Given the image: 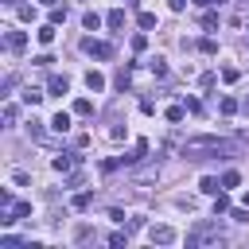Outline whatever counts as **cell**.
I'll return each mask as SVG.
<instances>
[{"label":"cell","instance_id":"cell-1","mask_svg":"<svg viewBox=\"0 0 249 249\" xmlns=\"http://www.w3.org/2000/svg\"><path fill=\"white\" fill-rule=\"evenodd\" d=\"M233 144L230 140H218V136H191L187 144H183V156L187 160H206V156H222V152H230Z\"/></svg>","mask_w":249,"mask_h":249},{"label":"cell","instance_id":"cell-2","mask_svg":"<svg viewBox=\"0 0 249 249\" xmlns=\"http://www.w3.org/2000/svg\"><path fill=\"white\" fill-rule=\"evenodd\" d=\"M187 245H222V230L214 222H198L191 233H187Z\"/></svg>","mask_w":249,"mask_h":249},{"label":"cell","instance_id":"cell-3","mask_svg":"<svg viewBox=\"0 0 249 249\" xmlns=\"http://www.w3.org/2000/svg\"><path fill=\"white\" fill-rule=\"evenodd\" d=\"M148 241H152V245H175L179 233H175L171 226H152V230H148Z\"/></svg>","mask_w":249,"mask_h":249},{"label":"cell","instance_id":"cell-4","mask_svg":"<svg viewBox=\"0 0 249 249\" xmlns=\"http://www.w3.org/2000/svg\"><path fill=\"white\" fill-rule=\"evenodd\" d=\"M82 51H86V54H93V58H113V47H109V43H101V39H82Z\"/></svg>","mask_w":249,"mask_h":249},{"label":"cell","instance_id":"cell-5","mask_svg":"<svg viewBox=\"0 0 249 249\" xmlns=\"http://www.w3.org/2000/svg\"><path fill=\"white\" fill-rule=\"evenodd\" d=\"M47 89H51L54 97H62V93H70V78H66V74H51V82H47Z\"/></svg>","mask_w":249,"mask_h":249},{"label":"cell","instance_id":"cell-6","mask_svg":"<svg viewBox=\"0 0 249 249\" xmlns=\"http://www.w3.org/2000/svg\"><path fill=\"white\" fill-rule=\"evenodd\" d=\"M4 43H8V51H16V54H19V51L27 47V35H23V31H8V39H4Z\"/></svg>","mask_w":249,"mask_h":249},{"label":"cell","instance_id":"cell-7","mask_svg":"<svg viewBox=\"0 0 249 249\" xmlns=\"http://www.w3.org/2000/svg\"><path fill=\"white\" fill-rule=\"evenodd\" d=\"M144 152H148V144H144V140H136V144H132V152H128V156H121V163H140V160H144Z\"/></svg>","mask_w":249,"mask_h":249},{"label":"cell","instance_id":"cell-8","mask_svg":"<svg viewBox=\"0 0 249 249\" xmlns=\"http://www.w3.org/2000/svg\"><path fill=\"white\" fill-rule=\"evenodd\" d=\"M54 31H58V23H43V27L35 31V35H39V43L47 47V43H54Z\"/></svg>","mask_w":249,"mask_h":249},{"label":"cell","instance_id":"cell-9","mask_svg":"<svg viewBox=\"0 0 249 249\" xmlns=\"http://www.w3.org/2000/svg\"><path fill=\"white\" fill-rule=\"evenodd\" d=\"M105 23H109L113 31H121V27H124V12H121V8H113V12L105 16Z\"/></svg>","mask_w":249,"mask_h":249},{"label":"cell","instance_id":"cell-10","mask_svg":"<svg viewBox=\"0 0 249 249\" xmlns=\"http://www.w3.org/2000/svg\"><path fill=\"white\" fill-rule=\"evenodd\" d=\"M86 86H89L93 93H101V89H105V78H101L97 70H89V74H86Z\"/></svg>","mask_w":249,"mask_h":249},{"label":"cell","instance_id":"cell-11","mask_svg":"<svg viewBox=\"0 0 249 249\" xmlns=\"http://www.w3.org/2000/svg\"><path fill=\"white\" fill-rule=\"evenodd\" d=\"M51 128H54V132H66V128H70V113H54V117H51Z\"/></svg>","mask_w":249,"mask_h":249},{"label":"cell","instance_id":"cell-12","mask_svg":"<svg viewBox=\"0 0 249 249\" xmlns=\"http://www.w3.org/2000/svg\"><path fill=\"white\" fill-rule=\"evenodd\" d=\"M51 163H54V171H70V167L78 163V156H54Z\"/></svg>","mask_w":249,"mask_h":249},{"label":"cell","instance_id":"cell-13","mask_svg":"<svg viewBox=\"0 0 249 249\" xmlns=\"http://www.w3.org/2000/svg\"><path fill=\"white\" fill-rule=\"evenodd\" d=\"M82 27H86V31H97V27H101V16H97V12H86V16H82Z\"/></svg>","mask_w":249,"mask_h":249},{"label":"cell","instance_id":"cell-14","mask_svg":"<svg viewBox=\"0 0 249 249\" xmlns=\"http://www.w3.org/2000/svg\"><path fill=\"white\" fill-rule=\"evenodd\" d=\"M19 97H23V105H31V109H35V105L43 101V93H39V89H31V86H27V89H23Z\"/></svg>","mask_w":249,"mask_h":249},{"label":"cell","instance_id":"cell-15","mask_svg":"<svg viewBox=\"0 0 249 249\" xmlns=\"http://www.w3.org/2000/svg\"><path fill=\"white\" fill-rule=\"evenodd\" d=\"M237 109H241V101H237V97H222V113H226V117H233Z\"/></svg>","mask_w":249,"mask_h":249},{"label":"cell","instance_id":"cell-16","mask_svg":"<svg viewBox=\"0 0 249 249\" xmlns=\"http://www.w3.org/2000/svg\"><path fill=\"white\" fill-rule=\"evenodd\" d=\"M198 187H202V191H206V195H218V191H222V183H218V179H214V175H206V179H202V183H198Z\"/></svg>","mask_w":249,"mask_h":249},{"label":"cell","instance_id":"cell-17","mask_svg":"<svg viewBox=\"0 0 249 249\" xmlns=\"http://www.w3.org/2000/svg\"><path fill=\"white\" fill-rule=\"evenodd\" d=\"M66 19V4H51V23H62Z\"/></svg>","mask_w":249,"mask_h":249},{"label":"cell","instance_id":"cell-18","mask_svg":"<svg viewBox=\"0 0 249 249\" xmlns=\"http://www.w3.org/2000/svg\"><path fill=\"white\" fill-rule=\"evenodd\" d=\"M74 113H78V117H89V113H93V105H89L86 97H78V101H74Z\"/></svg>","mask_w":249,"mask_h":249},{"label":"cell","instance_id":"cell-19","mask_svg":"<svg viewBox=\"0 0 249 249\" xmlns=\"http://www.w3.org/2000/svg\"><path fill=\"white\" fill-rule=\"evenodd\" d=\"M89 202H93V195H89V191H82V195H74V210H86Z\"/></svg>","mask_w":249,"mask_h":249},{"label":"cell","instance_id":"cell-20","mask_svg":"<svg viewBox=\"0 0 249 249\" xmlns=\"http://www.w3.org/2000/svg\"><path fill=\"white\" fill-rule=\"evenodd\" d=\"M148 66H152V74H156V78H163V74H167V66H163V58H160V54H156Z\"/></svg>","mask_w":249,"mask_h":249},{"label":"cell","instance_id":"cell-21","mask_svg":"<svg viewBox=\"0 0 249 249\" xmlns=\"http://www.w3.org/2000/svg\"><path fill=\"white\" fill-rule=\"evenodd\" d=\"M183 113H187L183 105H171V109H167V121H171V124H179V121H183Z\"/></svg>","mask_w":249,"mask_h":249},{"label":"cell","instance_id":"cell-22","mask_svg":"<svg viewBox=\"0 0 249 249\" xmlns=\"http://www.w3.org/2000/svg\"><path fill=\"white\" fill-rule=\"evenodd\" d=\"M237 183H241L237 171H226V175H222V191H226V187H237Z\"/></svg>","mask_w":249,"mask_h":249},{"label":"cell","instance_id":"cell-23","mask_svg":"<svg viewBox=\"0 0 249 249\" xmlns=\"http://www.w3.org/2000/svg\"><path fill=\"white\" fill-rule=\"evenodd\" d=\"M140 27L152 31V27H156V16H152V12H140Z\"/></svg>","mask_w":249,"mask_h":249},{"label":"cell","instance_id":"cell-24","mask_svg":"<svg viewBox=\"0 0 249 249\" xmlns=\"http://www.w3.org/2000/svg\"><path fill=\"white\" fill-rule=\"evenodd\" d=\"M27 132H31L35 140H43V121H27Z\"/></svg>","mask_w":249,"mask_h":249},{"label":"cell","instance_id":"cell-25","mask_svg":"<svg viewBox=\"0 0 249 249\" xmlns=\"http://www.w3.org/2000/svg\"><path fill=\"white\" fill-rule=\"evenodd\" d=\"M16 16H19V19H31V16H35V8H31V4H19V8H16Z\"/></svg>","mask_w":249,"mask_h":249},{"label":"cell","instance_id":"cell-26","mask_svg":"<svg viewBox=\"0 0 249 249\" xmlns=\"http://www.w3.org/2000/svg\"><path fill=\"white\" fill-rule=\"evenodd\" d=\"M198 47H202V54H214V51H218V43H214V39H202Z\"/></svg>","mask_w":249,"mask_h":249},{"label":"cell","instance_id":"cell-27","mask_svg":"<svg viewBox=\"0 0 249 249\" xmlns=\"http://www.w3.org/2000/svg\"><path fill=\"white\" fill-rule=\"evenodd\" d=\"M237 78H241V74H237L233 66H226V70H222V82H237Z\"/></svg>","mask_w":249,"mask_h":249},{"label":"cell","instance_id":"cell-28","mask_svg":"<svg viewBox=\"0 0 249 249\" xmlns=\"http://www.w3.org/2000/svg\"><path fill=\"white\" fill-rule=\"evenodd\" d=\"M4 124H16V105H4Z\"/></svg>","mask_w":249,"mask_h":249},{"label":"cell","instance_id":"cell-29","mask_svg":"<svg viewBox=\"0 0 249 249\" xmlns=\"http://www.w3.org/2000/svg\"><path fill=\"white\" fill-rule=\"evenodd\" d=\"M226 210H230V202H226V198H222V191H218V202H214V214H226Z\"/></svg>","mask_w":249,"mask_h":249},{"label":"cell","instance_id":"cell-30","mask_svg":"<svg viewBox=\"0 0 249 249\" xmlns=\"http://www.w3.org/2000/svg\"><path fill=\"white\" fill-rule=\"evenodd\" d=\"M198 8H214V4H222V0H195Z\"/></svg>","mask_w":249,"mask_h":249},{"label":"cell","instance_id":"cell-31","mask_svg":"<svg viewBox=\"0 0 249 249\" xmlns=\"http://www.w3.org/2000/svg\"><path fill=\"white\" fill-rule=\"evenodd\" d=\"M171 8H175V12H183V8H187V0H171Z\"/></svg>","mask_w":249,"mask_h":249},{"label":"cell","instance_id":"cell-32","mask_svg":"<svg viewBox=\"0 0 249 249\" xmlns=\"http://www.w3.org/2000/svg\"><path fill=\"white\" fill-rule=\"evenodd\" d=\"M241 113H249V97H245V101H241Z\"/></svg>","mask_w":249,"mask_h":249}]
</instances>
